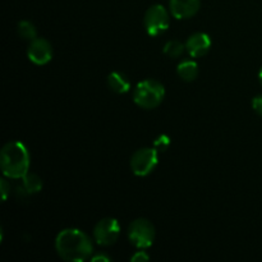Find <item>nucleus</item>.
Here are the masks:
<instances>
[{"label": "nucleus", "instance_id": "obj_1", "mask_svg": "<svg viewBox=\"0 0 262 262\" xmlns=\"http://www.w3.org/2000/svg\"><path fill=\"white\" fill-rule=\"evenodd\" d=\"M55 248L63 260L82 262L91 257L94 252L92 241L79 229H64L55 239Z\"/></svg>", "mask_w": 262, "mask_h": 262}, {"label": "nucleus", "instance_id": "obj_2", "mask_svg": "<svg viewBox=\"0 0 262 262\" xmlns=\"http://www.w3.org/2000/svg\"><path fill=\"white\" fill-rule=\"evenodd\" d=\"M0 166L5 177L22 179L30 169V154L23 143L8 142L0 152Z\"/></svg>", "mask_w": 262, "mask_h": 262}, {"label": "nucleus", "instance_id": "obj_3", "mask_svg": "<svg viewBox=\"0 0 262 262\" xmlns=\"http://www.w3.org/2000/svg\"><path fill=\"white\" fill-rule=\"evenodd\" d=\"M165 96V87L156 79H145L136 86L133 101L143 109H154L159 106Z\"/></svg>", "mask_w": 262, "mask_h": 262}, {"label": "nucleus", "instance_id": "obj_4", "mask_svg": "<svg viewBox=\"0 0 262 262\" xmlns=\"http://www.w3.org/2000/svg\"><path fill=\"white\" fill-rule=\"evenodd\" d=\"M128 239L135 247L141 250L151 247L155 239V227L147 219H136L128 228Z\"/></svg>", "mask_w": 262, "mask_h": 262}, {"label": "nucleus", "instance_id": "obj_5", "mask_svg": "<svg viewBox=\"0 0 262 262\" xmlns=\"http://www.w3.org/2000/svg\"><path fill=\"white\" fill-rule=\"evenodd\" d=\"M158 165V148H140L130 158V169L138 177L152 173Z\"/></svg>", "mask_w": 262, "mask_h": 262}, {"label": "nucleus", "instance_id": "obj_6", "mask_svg": "<svg viewBox=\"0 0 262 262\" xmlns=\"http://www.w3.org/2000/svg\"><path fill=\"white\" fill-rule=\"evenodd\" d=\"M143 23H145L146 31H147L148 35H160L161 32L168 30L169 25H170V18H169L168 10L160 4L152 5L146 12Z\"/></svg>", "mask_w": 262, "mask_h": 262}, {"label": "nucleus", "instance_id": "obj_7", "mask_svg": "<svg viewBox=\"0 0 262 262\" xmlns=\"http://www.w3.org/2000/svg\"><path fill=\"white\" fill-rule=\"evenodd\" d=\"M120 234V225L117 219L105 217L100 220L94 229V238L100 246H112Z\"/></svg>", "mask_w": 262, "mask_h": 262}, {"label": "nucleus", "instance_id": "obj_8", "mask_svg": "<svg viewBox=\"0 0 262 262\" xmlns=\"http://www.w3.org/2000/svg\"><path fill=\"white\" fill-rule=\"evenodd\" d=\"M27 55L32 63L37 64V66H43V64L49 63L53 58L51 43L46 38L36 37L28 45Z\"/></svg>", "mask_w": 262, "mask_h": 262}, {"label": "nucleus", "instance_id": "obj_9", "mask_svg": "<svg viewBox=\"0 0 262 262\" xmlns=\"http://www.w3.org/2000/svg\"><path fill=\"white\" fill-rule=\"evenodd\" d=\"M201 7L200 0H170V13L177 19H187L196 14Z\"/></svg>", "mask_w": 262, "mask_h": 262}, {"label": "nucleus", "instance_id": "obj_10", "mask_svg": "<svg viewBox=\"0 0 262 262\" xmlns=\"http://www.w3.org/2000/svg\"><path fill=\"white\" fill-rule=\"evenodd\" d=\"M211 48V40L209 35L204 32H197L189 36L186 42V50L192 58H201Z\"/></svg>", "mask_w": 262, "mask_h": 262}, {"label": "nucleus", "instance_id": "obj_11", "mask_svg": "<svg viewBox=\"0 0 262 262\" xmlns=\"http://www.w3.org/2000/svg\"><path fill=\"white\" fill-rule=\"evenodd\" d=\"M107 84L112 89V91L117 94H125L130 90V81L127 74L122 72H112L107 76Z\"/></svg>", "mask_w": 262, "mask_h": 262}, {"label": "nucleus", "instance_id": "obj_12", "mask_svg": "<svg viewBox=\"0 0 262 262\" xmlns=\"http://www.w3.org/2000/svg\"><path fill=\"white\" fill-rule=\"evenodd\" d=\"M42 188V181L38 176L33 173H27L22 178V187L20 191L25 194H35L38 193Z\"/></svg>", "mask_w": 262, "mask_h": 262}, {"label": "nucleus", "instance_id": "obj_13", "mask_svg": "<svg viewBox=\"0 0 262 262\" xmlns=\"http://www.w3.org/2000/svg\"><path fill=\"white\" fill-rule=\"evenodd\" d=\"M177 72L183 81L192 82L199 76V66L194 60H183L177 68Z\"/></svg>", "mask_w": 262, "mask_h": 262}, {"label": "nucleus", "instance_id": "obj_14", "mask_svg": "<svg viewBox=\"0 0 262 262\" xmlns=\"http://www.w3.org/2000/svg\"><path fill=\"white\" fill-rule=\"evenodd\" d=\"M17 30H18V35H19L22 38H25V40L32 41L35 40L36 36H37V30H36L35 25L28 22V20H20V22L18 23Z\"/></svg>", "mask_w": 262, "mask_h": 262}, {"label": "nucleus", "instance_id": "obj_15", "mask_svg": "<svg viewBox=\"0 0 262 262\" xmlns=\"http://www.w3.org/2000/svg\"><path fill=\"white\" fill-rule=\"evenodd\" d=\"M184 48H186V45H183V43L179 42V41L170 40L165 43L163 51L165 55L169 56V58H178V56H181L182 54H183Z\"/></svg>", "mask_w": 262, "mask_h": 262}, {"label": "nucleus", "instance_id": "obj_16", "mask_svg": "<svg viewBox=\"0 0 262 262\" xmlns=\"http://www.w3.org/2000/svg\"><path fill=\"white\" fill-rule=\"evenodd\" d=\"M154 145H155V147L158 148V150H166V148L169 147V145H170V140H169L168 136L161 135L160 137L155 141Z\"/></svg>", "mask_w": 262, "mask_h": 262}, {"label": "nucleus", "instance_id": "obj_17", "mask_svg": "<svg viewBox=\"0 0 262 262\" xmlns=\"http://www.w3.org/2000/svg\"><path fill=\"white\" fill-rule=\"evenodd\" d=\"M252 107L260 117H262V95L256 96L255 99L252 100Z\"/></svg>", "mask_w": 262, "mask_h": 262}, {"label": "nucleus", "instance_id": "obj_18", "mask_svg": "<svg viewBox=\"0 0 262 262\" xmlns=\"http://www.w3.org/2000/svg\"><path fill=\"white\" fill-rule=\"evenodd\" d=\"M0 188H2V196H3V201H5L8 197V194H9V191H10V184L8 183L5 179H2V182H0Z\"/></svg>", "mask_w": 262, "mask_h": 262}, {"label": "nucleus", "instance_id": "obj_19", "mask_svg": "<svg viewBox=\"0 0 262 262\" xmlns=\"http://www.w3.org/2000/svg\"><path fill=\"white\" fill-rule=\"evenodd\" d=\"M130 260L135 261V262H143V261H147L148 260V255L145 252V251H138L136 252L135 255L130 257Z\"/></svg>", "mask_w": 262, "mask_h": 262}, {"label": "nucleus", "instance_id": "obj_20", "mask_svg": "<svg viewBox=\"0 0 262 262\" xmlns=\"http://www.w3.org/2000/svg\"><path fill=\"white\" fill-rule=\"evenodd\" d=\"M91 261H94V262H99V261L109 262L110 261V257H109V256L105 255V253H96V255H95V256H92Z\"/></svg>", "mask_w": 262, "mask_h": 262}, {"label": "nucleus", "instance_id": "obj_21", "mask_svg": "<svg viewBox=\"0 0 262 262\" xmlns=\"http://www.w3.org/2000/svg\"><path fill=\"white\" fill-rule=\"evenodd\" d=\"M258 81H260V83L262 84V67H261L260 72H258Z\"/></svg>", "mask_w": 262, "mask_h": 262}]
</instances>
